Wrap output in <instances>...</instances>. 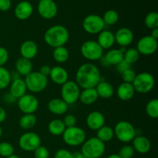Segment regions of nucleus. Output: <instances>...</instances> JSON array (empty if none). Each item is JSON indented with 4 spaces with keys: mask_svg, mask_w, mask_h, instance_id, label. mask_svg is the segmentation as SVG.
<instances>
[{
    "mask_svg": "<svg viewBox=\"0 0 158 158\" xmlns=\"http://www.w3.org/2000/svg\"><path fill=\"white\" fill-rule=\"evenodd\" d=\"M101 80V74L95 64L86 63L82 64L76 73L75 82L82 89L95 88Z\"/></svg>",
    "mask_w": 158,
    "mask_h": 158,
    "instance_id": "f257e3e1",
    "label": "nucleus"
},
{
    "mask_svg": "<svg viewBox=\"0 0 158 158\" xmlns=\"http://www.w3.org/2000/svg\"><path fill=\"white\" fill-rule=\"evenodd\" d=\"M44 42L50 47L55 48L64 46L69 40L68 29L62 25H54L45 32Z\"/></svg>",
    "mask_w": 158,
    "mask_h": 158,
    "instance_id": "f03ea898",
    "label": "nucleus"
},
{
    "mask_svg": "<svg viewBox=\"0 0 158 158\" xmlns=\"http://www.w3.org/2000/svg\"><path fill=\"white\" fill-rule=\"evenodd\" d=\"M105 151V143L97 137H94L85 140L81 145L80 152L86 158H100L103 155Z\"/></svg>",
    "mask_w": 158,
    "mask_h": 158,
    "instance_id": "7ed1b4c3",
    "label": "nucleus"
},
{
    "mask_svg": "<svg viewBox=\"0 0 158 158\" xmlns=\"http://www.w3.org/2000/svg\"><path fill=\"white\" fill-rule=\"evenodd\" d=\"M114 137L122 143H128L132 142L137 136V130L134 125L127 120L119 121L114 128Z\"/></svg>",
    "mask_w": 158,
    "mask_h": 158,
    "instance_id": "20e7f679",
    "label": "nucleus"
},
{
    "mask_svg": "<svg viewBox=\"0 0 158 158\" xmlns=\"http://www.w3.org/2000/svg\"><path fill=\"white\" fill-rule=\"evenodd\" d=\"M24 80L27 87V90L30 91L32 94H39L43 92L46 89L49 83L48 77L42 75L39 71L31 72L29 75L25 77Z\"/></svg>",
    "mask_w": 158,
    "mask_h": 158,
    "instance_id": "39448f33",
    "label": "nucleus"
},
{
    "mask_svg": "<svg viewBox=\"0 0 158 158\" xmlns=\"http://www.w3.org/2000/svg\"><path fill=\"white\" fill-rule=\"evenodd\" d=\"M132 85L136 93L146 94L154 89L155 86V79L150 73L142 72L136 75Z\"/></svg>",
    "mask_w": 158,
    "mask_h": 158,
    "instance_id": "423d86ee",
    "label": "nucleus"
},
{
    "mask_svg": "<svg viewBox=\"0 0 158 158\" xmlns=\"http://www.w3.org/2000/svg\"><path fill=\"white\" fill-rule=\"evenodd\" d=\"M62 137L63 142L70 147L80 146L86 140V134L84 130L77 126L66 128Z\"/></svg>",
    "mask_w": 158,
    "mask_h": 158,
    "instance_id": "0eeeda50",
    "label": "nucleus"
},
{
    "mask_svg": "<svg viewBox=\"0 0 158 158\" xmlns=\"http://www.w3.org/2000/svg\"><path fill=\"white\" fill-rule=\"evenodd\" d=\"M80 53L86 60L97 61L103 57V49L95 40H87L81 45Z\"/></svg>",
    "mask_w": 158,
    "mask_h": 158,
    "instance_id": "6e6552de",
    "label": "nucleus"
},
{
    "mask_svg": "<svg viewBox=\"0 0 158 158\" xmlns=\"http://www.w3.org/2000/svg\"><path fill=\"white\" fill-rule=\"evenodd\" d=\"M80 88L75 81L68 80L62 85L61 99L68 105H72L79 100Z\"/></svg>",
    "mask_w": 158,
    "mask_h": 158,
    "instance_id": "1a4fd4ad",
    "label": "nucleus"
},
{
    "mask_svg": "<svg viewBox=\"0 0 158 158\" xmlns=\"http://www.w3.org/2000/svg\"><path fill=\"white\" fill-rule=\"evenodd\" d=\"M19 146L20 149L26 152H33L41 146V138L35 132L28 131L20 136L19 139Z\"/></svg>",
    "mask_w": 158,
    "mask_h": 158,
    "instance_id": "9d476101",
    "label": "nucleus"
},
{
    "mask_svg": "<svg viewBox=\"0 0 158 158\" xmlns=\"http://www.w3.org/2000/svg\"><path fill=\"white\" fill-rule=\"evenodd\" d=\"M105 27L104 22L101 16L95 14H90L84 18L83 21V28L84 31L91 35L99 34Z\"/></svg>",
    "mask_w": 158,
    "mask_h": 158,
    "instance_id": "9b49d317",
    "label": "nucleus"
},
{
    "mask_svg": "<svg viewBox=\"0 0 158 158\" xmlns=\"http://www.w3.org/2000/svg\"><path fill=\"white\" fill-rule=\"evenodd\" d=\"M17 105L19 110L24 114H34L38 110L40 103L38 99L33 94H26L18 99Z\"/></svg>",
    "mask_w": 158,
    "mask_h": 158,
    "instance_id": "f8f14e48",
    "label": "nucleus"
},
{
    "mask_svg": "<svg viewBox=\"0 0 158 158\" xmlns=\"http://www.w3.org/2000/svg\"><path fill=\"white\" fill-rule=\"evenodd\" d=\"M158 48L157 40L151 35H144L138 40L136 49L140 55L151 56L156 52Z\"/></svg>",
    "mask_w": 158,
    "mask_h": 158,
    "instance_id": "ddd939ff",
    "label": "nucleus"
},
{
    "mask_svg": "<svg viewBox=\"0 0 158 158\" xmlns=\"http://www.w3.org/2000/svg\"><path fill=\"white\" fill-rule=\"evenodd\" d=\"M37 11L42 18L45 19H52L56 15L58 8L53 0H40Z\"/></svg>",
    "mask_w": 158,
    "mask_h": 158,
    "instance_id": "4468645a",
    "label": "nucleus"
},
{
    "mask_svg": "<svg viewBox=\"0 0 158 158\" xmlns=\"http://www.w3.org/2000/svg\"><path fill=\"white\" fill-rule=\"evenodd\" d=\"M126 49L121 47L120 49H109L101 58V63L104 66H117L123 60V52Z\"/></svg>",
    "mask_w": 158,
    "mask_h": 158,
    "instance_id": "2eb2a0df",
    "label": "nucleus"
},
{
    "mask_svg": "<svg viewBox=\"0 0 158 158\" xmlns=\"http://www.w3.org/2000/svg\"><path fill=\"white\" fill-rule=\"evenodd\" d=\"M115 43H117L121 47H127L133 43L134 35L131 29L127 27L120 28L114 34Z\"/></svg>",
    "mask_w": 158,
    "mask_h": 158,
    "instance_id": "dca6fc26",
    "label": "nucleus"
},
{
    "mask_svg": "<svg viewBox=\"0 0 158 158\" xmlns=\"http://www.w3.org/2000/svg\"><path fill=\"white\" fill-rule=\"evenodd\" d=\"M86 125L91 131H97L105 125L106 119L104 115L100 111H92L87 115L86 119Z\"/></svg>",
    "mask_w": 158,
    "mask_h": 158,
    "instance_id": "f3484780",
    "label": "nucleus"
},
{
    "mask_svg": "<svg viewBox=\"0 0 158 158\" xmlns=\"http://www.w3.org/2000/svg\"><path fill=\"white\" fill-rule=\"evenodd\" d=\"M33 12V6L29 2L21 1L16 5L14 10L15 17L19 20H26L32 15Z\"/></svg>",
    "mask_w": 158,
    "mask_h": 158,
    "instance_id": "a211bd4d",
    "label": "nucleus"
},
{
    "mask_svg": "<svg viewBox=\"0 0 158 158\" xmlns=\"http://www.w3.org/2000/svg\"><path fill=\"white\" fill-rule=\"evenodd\" d=\"M19 52L21 57L31 60L38 53V46L33 40H26L20 46Z\"/></svg>",
    "mask_w": 158,
    "mask_h": 158,
    "instance_id": "6ab92c4d",
    "label": "nucleus"
},
{
    "mask_svg": "<svg viewBox=\"0 0 158 158\" xmlns=\"http://www.w3.org/2000/svg\"><path fill=\"white\" fill-rule=\"evenodd\" d=\"M49 78L55 84L62 86L69 80V73L65 68L60 66H56L51 69Z\"/></svg>",
    "mask_w": 158,
    "mask_h": 158,
    "instance_id": "aec40b11",
    "label": "nucleus"
},
{
    "mask_svg": "<svg viewBox=\"0 0 158 158\" xmlns=\"http://www.w3.org/2000/svg\"><path fill=\"white\" fill-rule=\"evenodd\" d=\"M9 86V94L16 100L24 96L27 92V87L25 80L20 77L12 80Z\"/></svg>",
    "mask_w": 158,
    "mask_h": 158,
    "instance_id": "412c9836",
    "label": "nucleus"
},
{
    "mask_svg": "<svg viewBox=\"0 0 158 158\" xmlns=\"http://www.w3.org/2000/svg\"><path fill=\"white\" fill-rule=\"evenodd\" d=\"M47 108L49 112L55 115H63L69 109V105L61 98H53L49 101Z\"/></svg>",
    "mask_w": 158,
    "mask_h": 158,
    "instance_id": "4be33fe9",
    "label": "nucleus"
},
{
    "mask_svg": "<svg viewBox=\"0 0 158 158\" xmlns=\"http://www.w3.org/2000/svg\"><path fill=\"white\" fill-rule=\"evenodd\" d=\"M132 147L134 151L141 154H147L151 148V143L148 137L142 135H137L132 140Z\"/></svg>",
    "mask_w": 158,
    "mask_h": 158,
    "instance_id": "5701e85b",
    "label": "nucleus"
},
{
    "mask_svg": "<svg viewBox=\"0 0 158 158\" xmlns=\"http://www.w3.org/2000/svg\"><path fill=\"white\" fill-rule=\"evenodd\" d=\"M136 92L132 83L123 82L117 89V96L122 101H129L135 95Z\"/></svg>",
    "mask_w": 158,
    "mask_h": 158,
    "instance_id": "b1692460",
    "label": "nucleus"
},
{
    "mask_svg": "<svg viewBox=\"0 0 158 158\" xmlns=\"http://www.w3.org/2000/svg\"><path fill=\"white\" fill-rule=\"evenodd\" d=\"M97 42L103 49H110L115 43L114 34L111 31L103 29L98 34Z\"/></svg>",
    "mask_w": 158,
    "mask_h": 158,
    "instance_id": "393cba45",
    "label": "nucleus"
},
{
    "mask_svg": "<svg viewBox=\"0 0 158 158\" xmlns=\"http://www.w3.org/2000/svg\"><path fill=\"white\" fill-rule=\"evenodd\" d=\"M96 91L98 94L99 97L105 99H110L114 96V86L110 83L104 80H100V83L97 85L95 87Z\"/></svg>",
    "mask_w": 158,
    "mask_h": 158,
    "instance_id": "a878e982",
    "label": "nucleus"
},
{
    "mask_svg": "<svg viewBox=\"0 0 158 158\" xmlns=\"http://www.w3.org/2000/svg\"><path fill=\"white\" fill-rule=\"evenodd\" d=\"M98 98V94L95 88H89V89H83V90L80 91L79 100L83 104L89 106L97 102Z\"/></svg>",
    "mask_w": 158,
    "mask_h": 158,
    "instance_id": "bb28decb",
    "label": "nucleus"
},
{
    "mask_svg": "<svg viewBox=\"0 0 158 158\" xmlns=\"http://www.w3.org/2000/svg\"><path fill=\"white\" fill-rule=\"evenodd\" d=\"M15 72L19 76L26 77L32 72V61L27 59L20 57L15 62Z\"/></svg>",
    "mask_w": 158,
    "mask_h": 158,
    "instance_id": "cd10ccee",
    "label": "nucleus"
},
{
    "mask_svg": "<svg viewBox=\"0 0 158 158\" xmlns=\"http://www.w3.org/2000/svg\"><path fill=\"white\" fill-rule=\"evenodd\" d=\"M66 126L63 123V120L60 119H53L48 124V131L52 135L58 137L63 135V132L66 130Z\"/></svg>",
    "mask_w": 158,
    "mask_h": 158,
    "instance_id": "c85d7f7f",
    "label": "nucleus"
},
{
    "mask_svg": "<svg viewBox=\"0 0 158 158\" xmlns=\"http://www.w3.org/2000/svg\"><path fill=\"white\" fill-rule=\"evenodd\" d=\"M36 123L37 118L34 114H23L19 121V127L25 131H29L33 128Z\"/></svg>",
    "mask_w": 158,
    "mask_h": 158,
    "instance_id": "c756f323",
    "label": "nucleus"
},
{
    "mask_svg": "<svg viewBox=\"0 0 158 158\" xmlns=\"http://www.w3.org/2000/svg\"><path fill=\"white\" fill-rule=\"evenodd\" d=\"M97 137L103 143L109 142L114 137V128L104 125L97 131Z\"/></svg>",
    "mask_w": 158,
    "mask_h": 158,
    "instance_id": "7c9ffc66",
    "label": "nucleus"
},
{
    "mask_svg": "<svg viewBox=\"0 0 158 158\" xmlns=\"http://www.w3.org/2000/svg\"><path fill=\"white\" fill-rule=\"evenodd\" d=\"M52 57L58 63H64L69 57V52L65 46L55 48L52 52Z\"/></svg>",
    "mask_w": 158,
    "mask_h": 158,
    "instance_id": "2f4dec72",
    "label": "nucleus"
},
{
    "mask_svg": "<svg viewBox=\"0 0 158 158\" xmlns=\"http://www.w3.org/2000/svg\"><path fill=\"white\" fill-rule=\"evenodd\" d=\"M140 54L136 48H129L123 52V60L129 65H133L139 60Z\"/></svg>",
    "mask_w": 158,
    "mask_h": 158,
    "instance_id": "473e14b6",
    "label": "nucleus"
},
{
    "mask_svg": "<svg viewBox=\"0 0 158 158\" xmlns=\"http://www.w3.org/2000/svg\"><path fill=\"white\" fill-rule=\"evenodd\" d=\"M11 73L4 66H0V90L7 88L10 85Z\"/></svg>",
    "mask_w": 158,
    "mask_h": 158,
    "instance_id": "72a5a7b5",
    "label": "nucleus"
},
{
    "mask_svg": "<svg viewBox=\"0 0 158 158\" xmlns=\"http://www.w3.org/2000/svg\"><path fill=\"white\" fill-rule=\"evenodd\" d=\"M146 113L151 119L158 118V100L154 98L150 100L146 105Z\"/></svg>",
    "mask_w": 158,
    "mask_h": 158,
    "instance_id": "f704fd0d",
    "label": "nucleus"
},
{
    "mask_svg": "<svg viewBox=\"0 0 158 158\" xmlns=\"http://www.w3.org/2000/svg\"><path fill=\"white\" fill-rule=\"evenodd\" d=\"M102 19H103L105 25L114 26L118 22L119 14L117 13V11L114 10V9H110L105 12Z\"/></svg>",
    "mask_w": 158,
    "mask_h": 158,
    "instance_id": "c9c22d12",
    "label": "nucleus"
},
{
    "mask_svg": "<svg viewBox=\"0 0 158 158\" xmlns=\"http://www.w3.org/2000/svg\"><path fill=\"white\" fill-rule=\"evenodd\" d=\"M144 25L150 29L158 28V13L157 12H151L144 19Z\"/></svg>",
    "mask_w": 158,
    "mask_h": 158,
    "instance_id": "e433bc0d",
    "label": "nucleus"
},
{
    "mask_svg": "<svg viewBox=\"0 0 158 158\" xmlns=\"http://www.w3.org/2000/svg\"><path fill=\"white\" fill-rule=\"evenodd\" d=\"M14 147L8 142H1L0 143V156L2 157H8L14 154Z\"/></svg>",
    "mask_w": 158,
    "mask_h": 158,
    "instance_id": "4c0bfd02",
    "label": "nucleus"
},
{
    "mask_svg": "<svg viewBox=\"0 0 158 158\" xmlns=\"http://www.w3.org/2000/svg\"><path fill=\"white\" fill-rule=\"evenodd\" d=\"M134 149L132 145L126 144L122 147L118 152V156L120 158H132L134 155Z\"/></svg>",
    "mask_w": 158,
    "mask_h": 158,
    "instance_id": "58836bf2",
    "label": "nucleus"
},
{
    "mask_svg": "<svg viewBox=\"0 0 158 158\" xmlns=\"http://www.w3.org/2000/svg\"><path fill=\"white\" fill-rule=\"evenodd\" d=\"M120 75H121V77L124 83H132L134 79H135L137 74H136V72L134 69H131V68H129V69H126L123 72H122L120 73Z\"/></svg>",
    "mask_w": 158,
    "mask_h": 158,
    "instance_id": "ea45409f",
    "label": "nucleus"
},
{
    "mask_svg": "<svg viewBox=\"0 0 158 158\" xmlns=\"http://www.w3.org/2000/svg\"><path fill=\"white\" fill-rule=\"evenodd\" d=\"M35 158H49V150L44 146H40L36 150L33 151Z\"/></svg>",
    "mask_w": 158,
    "mask_h": 158,
    "instance_id": "a19ab883",
    "label": "nucleus"
},
{
    "mask_svg": "<svg viewBox=\"0 0 158 158\" xmlns=\"http://www.w3.org/2000/svg\"><path fill=\"white\" fill-rule=\"evenodd\" d=\"M63 123L66 126V128L72 127H75L77 124V117L73 115V114H66L64 117L63 120Z\"/></svg>",
    "mask_w": 158,
    "mask_h": 158,
    "instance_id": "79ce46f5",
    "label": "nucleus"
},
{
    "mask_svg": "<svg viewBox=\"0 0 158 158\" xmlns=\"http://www.w3.org/2000/svg\"><path fill=\"white\" fill-rule=\"evenodd\" d=\"M9 58V54L7 49L5 47L0 46V66H4L8 62Z\"/></svg>",
    "mask_w": 158,
    "mask_h": 158,
    "instance_id": "37998d69",
    "label": "nucleus"
},
{
    "mask_svg": "<svg viewBox=\"0 0 158 158\" xmlns=\"http://www.w3.org/2000/svg\"><path fill=\"white\" fill-rule=\"evenodd\" d=\"M54 158H73V154L66 149H60L55 153Z\"/></svg>",
    "mask_w": 158,
    "mask_h": 158,
    "instance_id": "c03bdc74",
    "label": "nucleus"
},
{
    "mask_svg": "<svg viewBox=\"0 0 158 158\" xmlns=\"http://www.w3.org/2000/svg\"><path fill=\"white\" fill-rule=\"evenodd\" d=\"M12 6L11 0H0V11L6 12L9 10Z\"/></svg>",
    "mask_w": 158,
    "mask_h": 158,
    "instance_id": "a18cd8bd",
    "label": "nucleus"
},
{
    "mask_svg": "<svg viewBox=\"0 0 158 158\" xmlns=\"http://www.w3.org/2000/svg\"><path fill=\"white\" fill-rule=\"evenodd\" d=\"M116 66H117V70L120 73H121L122 72H123V71L126 70V69H129V68H131V65H129L127 63H126L124 60L120 62V63H119L118 65H117Z\"/></svg>",
    "mask_w": 158,
    "mask_h": 158,
    "instance_id": "49530a36",
    "label": "nucleus"
},
{
    "mask_svg": "<svg viewBox=\"0 0 158 158\" xmlns=\"http://www.w3.org/2000/svg\"><path fill=\"white\" fill-rule=\"evenodd\" d=\"M51 69H52V67H50L49 65H43V66H42L41 67H40L39 72H40L42 75L44 76V77H48L49 76V74H50Z\"/></svg>",
    "mask_w": 158,
    "mask_h": 158,
    "instance_id": "de8ad7c7",
    "label": "nucleus"
},
{
    "mask_svg": "<svg viewBox=\"0 0 158 158\" xmlns=\"http://www.w3.org/2000/svg\"><path fill=\"white\" fill-rule=\"evenodd\" d=\"M6 117H7V114H6V110L2 106H0V123L6 120Z\"/></svg>",
    "mask_w": 158,
    "mask_h": 158,
    "instance_id": "09e8293b",
    "label": "nucleus"
},
{
    "mask_svg": "<svg viewBox=\"0 0 158 158\" xmlns=\"http://www.w3.org/2000/svg\"><path fill=\"white\" fill-rule=\"evenodd\" d=\"M150 35H151L153 38L157 40L158 39V28H156V29H152V30H151V33Z\"/></svg>",
    "mask_w": 158,
    "mask_h": 158,
    "instance_id": "8fccbe9b",
    "label": "nucleus"
},
{
    "mask_svg": "<svg viewBox=\"0 0 158 158\" xmlns=\"http://www.w3.org/2000/svg\"><path fill=\"white\" fill-rule=\"evenodd\" d=\"M73 158H86L81 154V152L73 153Z\"/></svg>",
    "mask_w": 158,
    "mask_h": 158,
    "instance_id": "3c124183",
    "label": "nucleus"
},
{
    "mask_svg": "<svg viewBox=\"0 0 158 158\" xmlns=\"http://www.w3.org/2000/svg\"><path fill=\"white\" fill-rule=\"evenodd\" d=\"M106 158H120V157H119L118 154H111V155L108 156V157H106Z\"/></svg>",
    "mask_w": 158,
    "mask_h": 158,
    "instance_id": "603ef678",
    "label": "nucleus"
},
{
    "mask_svg": "<svg viewBox=\"0 0 158 158\" xmlns=\"http://www.w3.org/2000/svg\"><path fill=\"white\" fill-rule=\"evenodd\" d=\"M6 158H20V157H19L18 155H16V154H12V155L9 156V157H8Z\"/></svg>",
    "mask_w": 158,
    "mask_h": 158,
    "instance_id": "864d4df0",
    "label": "nucleus"
},
{
    "mask_svg": "<svg viewBox=\"0 0 158 158\" xmlns=\"http://www.w3.org/2000/svg\"><path fill=\"white\" fill-rule=\"evenodd\" d=\"M2 129L1 126H0V138H1L2 137Z\"/></svg>",
    "mask_w": 158,
    "mask_h": 158,
    "instance_id": "5fc2aeb1",
    "label": "nucleus"
}]
</instances>
